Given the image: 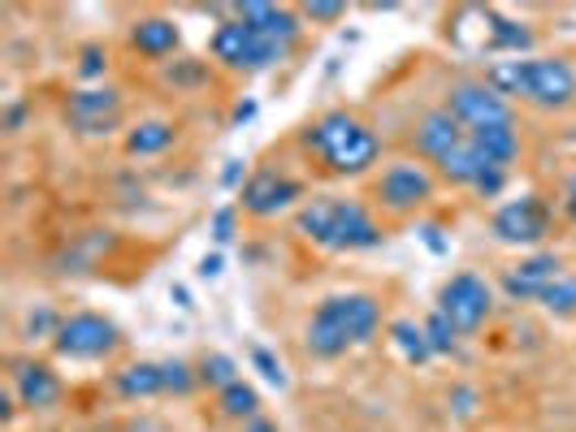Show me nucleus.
<instances>
[{
    "mask_svg": "<svg viewBox=\"0 0 576 432\" xmlns=\"http://www.w3.org/2000/svg\"><path fill=\"white\" fill-rule=\"evenodd\" d=\"M438 316L455 325V334H476L490 312H494V286L481 273H455L447 286L438 289Z\"/></svg>",
    "mask_w": 576,
    "mask_h": 432,
    "instance_id": "8",
    "label": "nucleus"
},
{
    "mask_svg": "<svg viewBox=\"0 0 576 432\" xmlns=\"http://www.w3.org/2000/svg\"><path fill=\"white\" fill-rule=\"evenodd\" d=\"M537 303H542L551 316H559V320H564V316H576V273L564 268L551 286L537 294Z\"/></svg>",
    "mask_w": 576,
    "mask_h": 432,
    "instance_id": "20",
    "label": "nucleus"
},
{
    "mask_svg": "<svg viewBox=\"0 0 576 432\" xmlns=\"http://www.w3.org/2000/svg\"><path fill=\"white\" fill-rule=\"evenodd\" d=\"M485 83L499 96H521L533 108L559 113L576 104V70L564 56H507L485 65Z\"/></svg>",
    "mask_w": 576,
    "mask_h": 432,
    "instance_id": "1",
    "label": "nucleus"
},
{
    "mask_svg": "<svg viewBox=\"0 0 576 432\" xmlns=\"http://www.w3.org/2000/svg\"><path fill=\"white\" fill-rule=\"evenodd\" d=\"M13 389H18L22 407L49 411L56 398H61V377H56L49 363H18L13 368Z\"/></svg>",
    "mask_w": 576,
    "mask_h": 432,
    "instance_id": "16",
    "label": "nucleus"
},
{
    "mask_svg": "<svg viewBox=\"0 0 576 432\" xmlns=\"http://www.w3.org/2000/svg\"><path fill=\"white\" fill-rule=\"evenodd\" d=\"M390 334H395V346L404 350V359H408V363H425V359L433 355V350H429V337H425V329L408 325V320H399Z\"/></svg>",
    "mask_w": 576,
    "mask_h": 432,
    "instance_id": "23",
    "label": "nucleus"
},
{
    "mask_svg": "<svg viewBox=\"0 0 576 432\" xmlns=\"http://www.w3.org/2000/svg\"><path fill=\"white\" fill-rule=\"evenodd\" d=\"M377 329H381V307L373 294H356V289L329 294V298H321V307L304 329V346L316 359H343L347 350L373 341Z\"/></svg>",
    "mask_w": 576,
    "mask_h": 432,
    "instance_id": "3",
    "label": "nucleus"
},
{
    "mask_svg": "<svg viewBox=\"0 0 576 432\" xmlns=\"http://www.w3.org/2000/svg\"><path fill=\"white\" fill-rule=\"evenodd\" d=\"M212 56L226 65V70H243V74H256L277 65L286 49H277L273 40H264L261 31H252L243 18H230L212 31Z\"/></svg>",
    "mask_w": 576,
    "mask_h": 432,
    "instance_id": "7",
    "label": "nucleus"
},
{
    "mask_svg": "<svg viewBox=\"0 0 576 432\" xmlns=\"http://www.w3.org/2000/svg\"><path fill=\"white\" fill-rule=\"evenodd\" d=\"M212 239H217V242L234 239V212H230V208H221V212L212 217Z\"/></svg>",
    "mask_w": 576,
    "mask_h": 432,
    "instance_id": "27",
    "label": "nucleus"
},
{
    "mask_svg": "<svg viewBox=\"0 0 576 432\" xmlns=\"http://www.w3.org/2000/svg\"><path fill=\"white\" fill-rule=\"evenodd\" d=\"M65 117L78 135H113L122 122V96L113 87H83L65 99Z\"/></svg>",
    "mask_w": 576,
    "mask_h": 432,
    "instance_id": "12",
    "label": "nucleus"
},
{
    "mask_svg": "<svg viewBox=\"0 0 576 432\" xmlns=\"http://www.w3.org/2000/svg\"><path fill=\"white\" fill-rule=\"evenodd\" d=\"M117 325L101 316V312H74L65 320H56L53 329V346L56 355L65 359H78V363H96V359H108L117 350Z\"/></svg>",
    "mask_w": 576,
    "mask_h": 432,
    "instance_id": "6",
    "label": "nucleus"
},
{
    "mask_svg": "<svg viewBox=\"0 0 576 432\" xmlns=\"http://www.w3.org/2000/svg\"><path fill=\"white\" fill-rule=\"evenodd\" d=\"M243 432H277V429H273L264 415H256V420H248V424H243Z\"/></svg>",
    "mask_w": 576,
    "mask_h": 432,
    "instance_id": "31",
    "label": "nucleus"
},
{
    "mask_svg": "<svg viewBox=\"0 0 576 432\" xmlns=\"http://www.w3.org/2000/svg\"><path fill=\"white\" fill-rule=\"evenodd\" d=\"M130 44L144 56H153V61H165V56L178 52V27L169 18H144V22H135Z\"/></svg>",
    "mask_w": 576,
    "mask_h": 432,
    "instance_id": "17",
    "label": "nucleus"
},
{
    "mask_svg": "<svg viewBox=\"0 0 576 432\" xmlns=\"http://www.w3.org/2000/svg\"><path fill=\"white\" fill-rule=\"evenodd\" d=\"M564 212H568V217L576 221V182L568 187V199H564Z\"/></svg>",
    "mask_w": 576,
    "mask_h": 432,
    "instance_id": "32",
    "label": "nucleus"
},
{
    "mask_svg": "<svg viewBox=\"0 0 576 432\" xmlns=\"http://www.w3.org/2000/svg\"><path fill=\"white\" fill-rule=\"evenodd\" d=\"M200 273H205V277H217V273H221V255H205Z\"/></svg>",
    "mask_w": 576,
    "mask_h": 432,
    "instance_id": "30",
    "label": "nucleus"
},
{
    "mask_svg": "<svg viewBox=\"0 0 576 432\" xmlns=\"http://www.w3.org/2000/svg\"><path fill=\"white\" fill-rule=\"evenodd\" d=\"M101 56H105L101 49L83 52V65H78V74H83V78H96V74H105V61H101Z\"/></svg>",
    "mask_w": 576,
    "mask_h": 432,
    "instance_id": "28",
    "label": "nucleus"
},
{
    "mask_svg": "<svg viewBox=\"0 0 576 432\" xmlns=\"http://www.w3.org/2000/svg\"><path fill=\"white\" fill-rule=\"evenodd\" d=\"M256 363H261V368H264V377H269V381H273V384H282V381H286V377H282V363H273V359H269L264 350H256Z\"/></svg>",
    "mask_w": 576,
    "mask_h": 432,
    "instance_id": "29",
    "label": "nucleus"
},
{
    "mask_svg": "<svg viewBox=\"0 0 576 432\" xmlns=\"http://www.w3.org/2000/svg\"><path fill=\"white\" fill-rule=\"evenodd\" d=\"M239 381V363L230 359V355H221V350H212L200 359V384H212V389H230V384Z\"/></svg>",
    "mask_w": 576,
    "mask_h": 432,
    "instance_id": "22",
    "label": "nucleus"
},
{
    "mask_svg": "<svg viewBox=\"0 0 576 432\" xmlns=\"http://www.w3.org/2000/svg\"><path fill=\"white\" fill-rule=\"evenodd\" d=\"M464 135H469V130H464L447 108H429L417 122V130H412V147H417L429 165H438L451 147L464 144Z\"/></svg>",
    "mask_w": 576,
    "mask_h": 432,
    "instance_id": "14",
    "label": "nucleus"
},
{
    "mask_svg": "<svg viewBox=\"0 0 576 432\" xmlns=\"http://www.w3.org/2000/svg\"><path fill=\"white\" fill-rule=\"evenodd\" d=\"M300 199H304V187H300L295 178L277 173V169H256V173L243 182V191H239L243 212H252V217H261V221L291 212Z\"/></svg>",
    "mask_w": 576,
    "mask_h": 432,
    "instance_id": "10",
    "label": "nucleus"
},
{
    "mask_svg": "<svg viewBox=\"0 0 576 432\" xmlns=\"http://www.w3.org/2000/svg\"><path fill=\"white\" fill-rule=\"evenodd\" d=\"M221 415H230V420H256L261 415V398H256V389L243 381H234L230 389H221Z\"/></svg>",
    "mask_w": 576,
    "mask_h": 432,
    "instance_id": "21",
    "label": "nucleus"
},
{
    "mask_svg": "<svg viewBox=\"0 0 576 432\" xmlns=\"http://www.w3.org/2000/svg\"><path fill=\"white\" fill-rule=\"evenodd\" d=\"M433 191H438V178H433L429 165L395 160V165H386V169L377 173V182H373V203L386 208L390 217H408V212L425 208V203L433 199Z\"/></svg>",
    "mask_w": 576,
    "mask_h": 432,
    "instance_id": "5",
    "label": "nucleus"
},
{
    "mask_svg": "<svg viewBox=\"0 0 576 432\" xmlns=\"http://www.w3.org/2000/svg\"><path fill=\"white\" fill-rule=\"evenodd\" d=\"M295 230L321 251H368L381 242V230L360 199L352 194H316L295 208Z\"/></svg>",
    "mask_w": 576,
    "mask_h": 432,
    "instance_id": "2",
    "label": "nucleus"
},
{
    "mask_svg": "<svg viewBox=\"0 0 576 432\" xmlns=\"http://www.w3.org/2000/svg\"><path fill=\"white\" fill-rule=\"evenodd\" d=\"M169 144H174V126L169 122H139L126 135V151L130 156H160Z\"/></svg>",
    "mask_w": 576,
    "mask_h": 432,
    "instance_id": "19",
    "label": "nucleus"
},
{
    "mask_svg": "<svg viewBox=\"0 0 576 432\" xmlns=\"http://www.w3.org/2000/svg\"><path fill=\"white\" fill-rule=\"evenodd\" d=\"M442 108L464 126V130H485V126H507L512 122V104L499 96L485 78H469V83H455Z\"/></svg>",
    "mask_w": 576,
    "mask_h": 432,
    "instance_id": "9",
    "label": "nucleus"
},
{
    "mask_svg": "<svg viewBox=\"0 0 576 432\" xmlns=\"http://www.w3.org/2000/svg\"><path fill=\"white\" fill-rule=\"evenodd\" d=\"M234 18H243L252 31H261L264 40H273L277 49L291 52V44L300 40V13L295 9H286V4H261V0H252V4H239L234 9Z\"/></svg>",
    "mask_w": 576,
    "mask_h": 432,
    "instance_id": "13",
    "label": "nucleus"
},
{
    "mask_svg": "<svg viewBox=\"0 0 576 432\" xmlns=\"http://www.w3.org/2000/svg\"><path fill=\"white\" fill-rule=\"evenodd\" d=\"M425 337H429V350L433 355H451L455 350V341H460V334H455V325L447 320V316H429V325H425Z\"/></svg>",
    "mask_w": 576,
    "mask_h": 432,
    "instance_id": "24",
    "label": "nucleus"
},
{
    "mask_svg": "<svg viewBox=\"0 0 576 432\" xmlns=\"http://www.w3.org/2000/svg\"><path fill=\"white\" fill-rule=\"evenodd\" d=\"M117 393L122 398H153L165 393V377L157 363H130L126 372H117Z\"/></svg>",
    "mask_w": 576,
    "mask_h": 432,
    "instance_id": "18",
    "label": "nucleus"
},
{
    "mask_svg": "<svg viewBox=\"0 0 576 432\" xmlns=\"http://www.w3.org/2000/svg\"><path fill=\"white\" fill-rule=\"evenodd\" d=\"M490 230L503 242H512V246H533V242H542L551 234V208L537 194H521V199H512V203H503L494 212Z\"/></svg>",
    "mask_w": 576,
    "mask_h": 432,
    "instance_id": "11",
    "label": "nucleus"
},
{
    "mask_svg": "<svg viewBox=\"0 0 576 432\" xmlns=\"http://www.w3.org/2000/svg\"><path fill=\"white\" fill-rule=\"evenodd\" d=\"M160 377H165V393H191V389L200 384V372H191L182 359L160 363Z\"/></svg>",
    "mask_w": 576,
    "mask_h": 432,
    "instance_id": "25",
    "label": "nucleus"
},
{
    "mask_svg": "<svg viewBox=\"0 0 576 432\" xmlns=\"http://www.w3.org/2000/svg\"><path fill=\"white\" fill-rule=\"evenodd\" d=\"M559 273H564L559 255H533V260H521L516 268H507V277H503V289H507V298H516V303H528V298H537L542 289L551 286V282H555Z\"/></svg>",
    "mask_w": 576,
    "mask_h": 432,
    "instance_id": "15",
    "label": "nucleus"
},
{
    "mask_svg": "<svg viewBox=\"0 0 576 432\" xmlns=\"http://www.w3.org/2000/svg\"><path fill=\"white\" fill-rule=\"evenodd\" d=\"M304 147L313 151L329 173H338V178L368 173L377 165V156H381V139L368 130L356 113H347V108L321 113L313 126L304 130Z\"/></svg>",
    "mask_w": 576,
    "mask_h": 432,
    "instance_id": "4",
    "label": "nucleus"
},
{
    "mask_svg": "<svg viewBox=\"0 0 576 432\" xmlns=\"http://www.w3.org/2000/svg\"><path fill=\"white\" fill-rule=\"evenodd\" d=\"M300 13H304V18H313V22H338L347 9H343V4H304Z\"/></svg>",
    "mask_w": 576,
    "mask_h": 432,
    "instance_id": "26",
    "label": "nucleus"
}]
</instances>
